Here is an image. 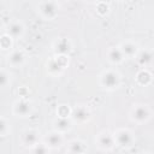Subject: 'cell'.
Returning <instances> with one entry per match:
<instances>
[{
	"label": "cell",
	"mask_w": 154,
	"mask_h": 154,
	"mask_svg": "<svg viewBox=\"0 0 154 154\" xmlns=\"http://www.w3.org/2000/svg\"><path fill=\"white\" fill-rule=\"evenodd\" d=\"M99 84L106 91H114L122 84L120 73L113 69H107L102 71L99 76Z\"/></svg>",
	"instance_id": "obj_1"
},
{
	"label": "cell",
	"mask_w": 154,
	"mask_h": 154,
	"mask_svg": "<svg viewBox=\"0 0 154 154\" xmlns=\"http://www.w3.org/2000/svg\"><path fill=\"white\" fill-rule=\"evenodd\" d=\"M60 4L58 0H41L37 5V13L45 20H53L58 17Z\"/></svg>",
	"instance_id": "obj_2"
},
{
	"label": "cell",
	"mask_w": 154,
	"mask_h": 154,
	"mask_svg": "<svg viewBox=\"0 0 154 154\" xmlns=\"http://www.w3.org/2000/svg\"><path fill=\"white\" fill-rule=\"evenodd\" d=\"M69 66V55H57L54 54L48 59L46 67L47 72L53 77H59Z\"/></svg>",
	"instance_id": "obj_3"
},
{
	"label": "cell",
	"mask_w": 154,
	"mask_h": 154,
	"mask_svg": "<svg viewBox=\"0 0 154 154\" xmlns=\"http://www.w3.org/2000/svg\"><path fill=\"white\" fill-rule=\"evenodd\" d=\"M129 118L132 123L142 125L150 120L152 118V111L148 107V105L144 103H136L131 107L129 112Z\"/></svg>",
	"instance_id": "obj_4"
},
{
	"label": "cell",
	"mask_w": 154,
	"mask_h": 154,
	"mask_svg": "<svg viewBox=\"0 0 154 154\" xmlns=\"http://www.w3.org/2000/svg\"><path fill=\"white\" fill-rule=\"evenodd\" d=\"M94 142H95V146L97 147V149L101 152H111L116 147L113 132H111L109 130H102L99 134H96Z\"/></svg>",
	"instance_id": "obj_5"
},
{
	"label": "cell",
	"mask_w": 154,
	"mask_h": 154,
	"mask_svg": "<svg viewBox=\"0 0 154 154\" xmlns=\"http://www.w3.org/2000/svg\"><path fill=\"white\" fill-rule=\"evenodd\" d=\"M114 136V141H116V146L123 148V149H128L131 148L135 143V136L132 134V131L128 128H120L117 129L113 132Z\"/></svg>",
	"instance_id": "obj_6"
},
{
	"label": "cell",
	"mask_w": 154,
	"mask_h": 154,
	"mask_svg": "<svg viewBox=\"0 0 154 154\" xmlns=\"http://www.w3.org/2000/svg\"><path fill=\"white\" fill-rule=\"evenodd\" d=\"M32 113V103L26 97H19L12 103V114L17 118L24 119Z\"/></svg>",
	"instance_id": "obj_7"
},
{
	"label": "cell",
	"mask_w": 154,
	"mask_h": 154,
	"mask_svg": "<svg viewBox=\"0 0 154 154\" xmlns=\"http://www.w3.org/2000/svg\"><path fill=\"white\" fill-rule=\"evenodd\" d=\"M71 118L76 124H85L91 119V111L88 107V105L78 103L75 107H72Z\"/></svg>",
	"instance_id": "obj_8"
},
{
	"label": "cell",
	"mask_w": 154,
	"mask_h": 154,
	"mask_svg": "<svg viewBox=\"0 0 154 154\" xmlns=\"http://www.w3.org/2000/svg\"><path fill=\"white\" fill-rule=\"evenodd\" d=\"M40 140H41L40 131H37L36 129H25V130H23L22 134H20V138H19L22 146L26 147L28 149L31 148L32 146L37 144L38 142H41Z\"/></svg>",
	"instance_id": "obj_9"
},
{
	"label": "cell",
	"mask_w": 154,
	"mask_h": 154,
	"mask_svg": "<svg viewBox=\"0 0 154 154\" xmlns=\"http://www.w3.org/2000/svg\"><path fill=\"white\" fill-rule=\"evenodd\" d=\"M25 60H26V54L23 49H11L7 58H6V61L7 64L11 66V67H20L25 64Z\"/></svg>",
	"instance_id": "obj_10"
},
{
	"label": "cell",
	"mask_w": 154,
	"mask_h": 154,
	"mask_svg": "<svg viewBox=\"0 0 154 154\" xmlns=\"http://www.w3.org/2000/svg\"><path fill=\"white\" fill-rule=\"evenodd\" d=\"M64 134L58 132L55 130H52L51 132H47L46 136L43 137V142L49 147L51 150L59 149L64 144Z\"/></svg>",
	"instance_id": "obj_11"
},
{
	"label": "cell",
	"mask_w": 154,
	"mask_h": 154,
	"mask_svg": "<svg viewBox=\"0 0 154 154\" xmlns=\"http://www.w3.org/2000/svg\"><path fill=\"white\" fill-rule=\"evenodd\" d=\"M52 49L57 55H69L72 49V43L67 37H58L53 42Z\"/></svg>",
	"instance_id": "obj_12"
},
{
	"label": "cell",
	"mask_w": 154,
	"mask_h": 154,
	"mask_svg": "<svg viewBox=\"0 0 154 154\" xmlns=\"http://www.w3.org/2000/svg\"><path fill=\"white\" fill-rule=\"evenodd\" d=\"M5 32H7L13 40L22 38L25 34V26L20 20H12L7 24Z\"/></svg>",
	"instance_id": "obj_13"
},
{
	"label": "cell",
	"mask_w": 154,
	"mask_h": 154,
	"mask_svg": "<svg viewBox=\"0 0 154 154\" xmlns=\"http://www.w3.org/2000/svg\"><path fill=\"white\" fill-rule=\"evenodd\" d=\"M73 120L71 117H58L53 120V130L61 132V134H66L69 132L72 126H73Z\"/></svg>",
	"instance_id": "obj_14"
},
{
	"label": "cell",
	"mask_w": 154,
	"mask_h": 154,
	"mask_svg": "<svg viewBox=\"0 0 154 154\" xmlns=\"http://www.w3.org/2000/svg\"><path fill=\"white\" fill-rule=\"evenodd\" d=\"M106 58H107L108 63L112 65H120L125 60V57H124L122 49L119 48V46L108 47L106 51Z\"/></svg>",
	"instance_id": "obj_15"
},
{
	"label": "cell",
	"mask_w": 154,
	"mask_h": 154,
	"mask_svg": "<svg viewBox=\"0 0 154 154\" xmlns=\"http://www.w3.org/2000/svg\"><path fill=\"white\" fill-rule=\"evenodd\" d=\"M119 48L122 49L125 59H135L136 55L138 54L140 52V47L136 42L134 41H130V40H126V41H123L120 45H119Z\"/></svg>",
	"instance_id": "obj_16"
},
{
	"label": "cell",
	"mask_w": 154,
	"mask_h": 154,
	"mask_svg": "<svg viewBox=\"0 0 154 154\" xmlns=\"http://www.w3.org/2000/svg\"><path fill=\"white\" fill-rule=\"evenodd\" d=\"M135 59H136L137 64L142 69H146L147 66H149V65L153 64V61H154V54L149 49H140V52H138V54L136 55Z\"/></svg>",
	"instance_id": "obj_17"
},
{
	"label": "cell",
	"mask_w": 154,
	"mask_h": 154,
	"mask_svg": "<svg viewBox=\"0 0 154 154\" xmlns=\"http://www.w3.org/2000/svg\"><path fill=\"white\" fill-rule=\"evenodd\" d=\"M87 150H88V148H87L85 142L79 138L71 140L66 144V148H65L66 153H85Z\"/></svg>",
	"instance_id": "obj_18"
},
{
	"label": "cell",
	"mask_w": 154,
	"mask_h": 154,
	"mask_svg": "<svg viewBox=\"0 0 154 154\" xmlns=\"http://www.w3.org/2000/svg\"><path fill=\"white\" fill-rule=\"evenodd\" d=\"M152 79H153V76L152 73L147 70V69H141L136 76H135V81L138 85H142V87H146L148 84L152 83Z\"/></svg>",
	"instance_id": "obj_19"
},
{
	"label": "cell",
	"mask_w": 154,
	"mask_h": 154,
	"mask_svg": "<svg viewBox=\"0 0 154 154\" xmlns=\"http://www.w3.org/2000/svg\"><path fill=\"white\" fill-rule=\"evenodd\" d=\"M12 84V79H11V73L6 70V69H1L0 71V85H1V89L5 90L7 89L8 87H11Z\"/></svg>",
	"instance_id": "obj_20"
},
{
	"label": "cell",
	"mask_w": 154,
	"mask_h": 154,
	"mask_svg": "<svg viewBox=\"0 0 154 154\" xmlns=\"http://www.w3.org/2000/svg\"><path fill=\"white\" fill-rule=\"evenodd\" d=\"M0 46L2 51H11L12 46H13V38L7 34V32H2L1 37H0Z\"/></svg>",
	"instance_id": "obj_21"
},
{
	"label": "cell",
	"mask_w": 154,
	"mask_h": 154,
	"mask_svg": "<svg viewBox=\"0 0 154 154\" xmlns=\"http://www.w3.org/2000/svg\"><path fill=\"white\" fill-rule=\"evenodd\" d=\"M11 132V124H10V120L1 116L0 117V136L4 138L6 136H8V134Z\"/></svg>",
	"instance_id": "obj_22"
},
{
	"label": "cell",
	"mask_w": 154,
	"mask_h": 154,
	"mask_svg": "<svg viewBox=\"0 0 154 154\" xmlns=\"http://www.w3.org/2000/svg\"><path fill=\"white\" fill-rule=\"evenodd\" d=\"M30 153H34V154H46V153H49L51 152V149H49V147L42 141V142H38L37 144H35V146H32L31 148H29L28 149Z\"/></svg>",
	"instance_id": "obj_23"
},
{
	"label": "cell",
	"mask_w": 154,
	"mask_h": 154,
	"mask_svg": "<svg viewBox=\"0 0 154 154\" xmlns=\"http://www.w3.org/2000/svg\"><path fill=\"white\" fill-rule=\"evenodd\" d=\"M72 108L69 107V105H59L57 107V116L58 117H71Z\"/></svg>",
	"instance_id": "obj_24"
},
{
	"label": "cell",
	"mask_w": 154,
	"mask_h": 154,
	"mask_svg": "<svg viewBox=\"0 0 154 154\" xmlns=\"http://www.w3.org/2000/svg\"><path fill=\"white\" fill-rule=\"evenodd\" d=\"M96 11H97L99 14L105 16V14L108 13L109 7H108V5H107L106 2H103V1H99V2L96 4Z\"/></svg>",
	"instance_id": "obj_25"
},
{
	"label": "cell",
	"mask_w": 154,
	"mask_h": 154,
	"mask_svg": "<svg viewBox=\"0 0 154 154\" xmlns=\"http://www.w3.org/2000/svg\"><path fill=\"white\" fill-rule=\"evenodd\" d=\"M85 1H88V2H93V4H97L100 0H85Z\"/></svg>",
	"instance_id": "obj_26"
},
{
	"label": "cell",
	"mask_w": 154,
	"mask_h": 154,
	"mask_svg": "<svg viewBox=\"0 0 154 154\" xmlns=\"http://www.w3.org/2000/svg\"><path fill=\"white\" fill-rule=\"evenodd\" d=\"M119 1H122V0H119Z\"/></svg>",
	"instance_id": "obj_27"
}]
</instances>
